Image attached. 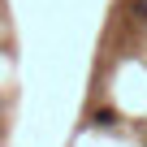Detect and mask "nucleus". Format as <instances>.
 Here are the masks:
<instances>
[]
</instances>
